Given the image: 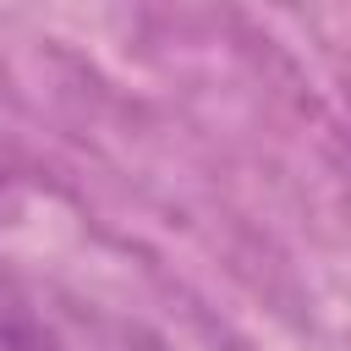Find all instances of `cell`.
<instances>
[{"label":"cell","mask_w":351,"mask_h":351,"mask_svg":"<svg viewBox=\"0 0 351 351\" xmlns=\"http://www.w3.org/2000/svg\"><path fill=\"white\" fill-rule=\"evenodd\" d=\"M0 351H55L27 318H16V313H5L0 307Z\"/></svg>","instance_id":"1"}]
</instances>
